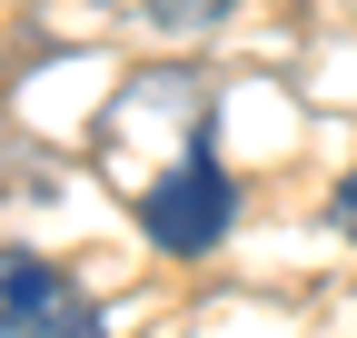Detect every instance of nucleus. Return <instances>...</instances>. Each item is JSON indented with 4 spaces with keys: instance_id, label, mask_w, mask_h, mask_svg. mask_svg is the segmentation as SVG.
I'll list each match as a JSON object with an SVG mask.
<instances>
[{
    "instance_id": "obj_3",
    "label": "nucleus",
    "mask_w": 357,
    "mask_h": 338,
    "mask_svg": "<svg viewBox=\"0 0 357 338\" xmlns=\"http://www.w3.org/2000/svg\"><path fill=\"white\" fill-rule=\"evenodd\" d=\"M119 10H139L149 30H169V40H178V30H208V20H229V0H119Z\"/></svg>"
},
{
    "instance_id": "obj_2",
    "label": "nucleus",
    "mask_w": 357,
    "mask_h": 338,
    "mask_svg": "<svg viewBox=\"0 0 357 338\" xmlns=\"http://www.w3.org/2000/svg\"><path fill=\"white\" fill-rule=\"evenodd\" d=\"M0 338H100V309L30 249H0Z\"/></svg>"
},
{
    "instance_id": "obj_4",
    "label": "nucleus",
    "mask_w": 357,
    "mask_h": 338,
    "mask_svg": "<svg viewBox=\"0 0 357 338\" xmlns=\"http://www.w3.org/2000/svg\"><path fill=\"white\" fill-rule=\"evenodd\" d=\"M337 229L357 239V159H347V179H337Z\"/></svg>"
},
{
    "instance_id": "obj_1",
    "label": "nucleus",
    "mask_w": 357,
    "mask_h": 338,
    "mask_svg": "<svg viewBox=\"0 0 357 338\" xmlns=\"http://www.w3.org/2000/svg\"><path fill=\"white\" fill-rule=\"evenodd\" d=\"M139 229L169 249V259H208L218 239H229V169H218V140L199 130L189 159H178V179H159L139 199Z\"/></svg>"
}]
</instances>
